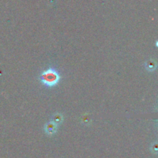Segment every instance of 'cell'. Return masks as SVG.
Listing matches in <instances>:
<instances>
[{
    "mask_svg": "<svg viewBox=\"0 0 158 158\" xmlns=\"http://www.w3.org/2000/svg\"><path fill=\"white\" fill-rule=\"evenodd\" d=\"M40 80L42 83L46 86H54L60 81V76L55 69L50 68L43 72V73L40 76Z\"/></svg>",
    "mask_w": 158,
    "mask_h": 158,
    "instance_id": "cell-1",
    "label": "cell"
},
{
    "mask_svg": "<svg viewBox=\"0 0 158 158\" xmlns=\"http://www.w3.org/2000/svg\"><path fill=\"white\" fill-rule=\"evenodd\" d=\"M44 131L48 135H53L57 131V125L52 121L49 122V123H46V125H45Z\"/></svg>",
    "mask_w": 158,
    "mask_h": 158,
    "instance_id": "cell-2",
    "label": "cell"
},
{
    "mask_svg": "<svg viewBox=\"0 0 158 158\" xmlns=\"http://www.w3.org/2000/svg\"><path fill=\"white\" fill-rule=\"evenodd\" d=\"M145 68L149 72H153L157 68V63L154 60H148L145 63Z\"/></svg>",
    "mask_w": 158,
    "mask_h": 158,
    "instance_id": "cell-3",
    "label": "cell"
},
{
    "mask_svg": "<svg viewBox=\"0 0 158 158\" xmlns=\"http://www.w3.org/2000/svg\"><path fill=\"white\" fill-rule=\"evenodd\" d=\"M63 115L60 114H55V115H54L52 118V121L54 123H56L57 126H58L60 123H61L62 122H63Z\"/></svg>",
    "mask_w": 158,
    "mask_h": 158,
    "instance_id": "cell-4",
    "label": "cell"
},
{
    "mask_svg": "<svg viewBox=\"0 0 158 158\" xmlns=\"http://www.w3.org/2000/svg\"><path fill=\"white\" fill-rule=\"evenodd\" d=\"M151 151H152V153H154V154H157V143H154L152 144V146H151Z\"/></svg>",
    "mask_w": 158,
    "mask_h": 158,
    "instance_id": "cell-5",
    "label": "cell"
}]
</instances>
